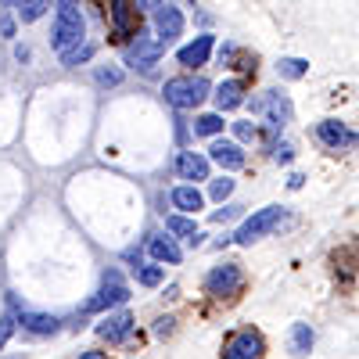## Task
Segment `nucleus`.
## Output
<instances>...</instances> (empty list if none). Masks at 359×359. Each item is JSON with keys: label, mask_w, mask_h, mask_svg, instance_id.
Here are the masks:
<instances>
[{"label": "nucleus", "mask_w": 359, "mask_h": 359, "mask_svg": "<svg viewBox=\"0 0 359 359\" xmlns=\"http://www.w3.org/2000/svg\"><path fill=\"white\" fill-rule=\"evenodd\" d=\"M86 36V22L79 15L76 4H57V15H54V29H50V47L57 54H65L72 47H79Z\"/></svg>", "instance_id": "f257e3e1"}, {"label": "nucleus", "mask_w": 359, "mask_h": 359, "mask_svg": "<svg viewBox=\"0 0 359 359\" xmlns=\"http://www.w3.org/2000/svg\"><path fill=\"white\" fill-rule=\"evenodd\" d=\"M165 101L172 108H198L205 97H208V83L201 76H180V79H169L165 83Z\"/></svg>", "instance_id": "f03ea898"}, {"label": "nucleus", "mask_w": 359, "mask_h": 359, "mask_svg": "<svg viewBox=\"0 0 359 359\" xmlns=\"http://www.w3.org/2000/svg\"><path fill=\"white\" fill-rule=\"evenodd\" d=\"M280 219H284V208H280V205H266V208H259L255 216H248V219L241 223V230L233 233V241H237V245H252V241H259V237H266Z\"/></svg>", "instance_id": "7ed1b4c3"}, {"label": "nucleus", "mask_w": 359, "mask_h": 359, "mask_svg": "<svg viewBox=\"0 0 359 359\" xmlns=\"http://www.w3.org/2000/svg\"><path fill=\"white\" fill-rule=\"evenodd\" d=\"M252 111L266 118L269 130H280L284 123H291V101L280 94V90H266L262 97H255L252 101Z\"/></svg>", "instance_id": "20e7f679"}, {"label": "nucleus", "mask_w": 359, "mask_h": 359, "mask_svg": "<svg viewBox=\"0 0 359 359\" xmlns=\"http://www.w3.org/2000/svg\"><path fill=\"white\" fill-rule=\"evenodd\" d=\"M262 348H266V341L255 327H241V331H233L223 341V359H259Z\"/></svg>", "instance_id": "39448f33"}, {"label": "nucleus", "mask_w": 359, "mask_h": 359, "mask_svg": "<svg viewBox=\"0 0 359 359\" xmlns=\"http://www.w3.org/2000/svg\"><path fill=\"white\" fill-rule=\"evenodd\" d=\"M241 284H245V273H241V266H233V262L216 266L212 273L205 277V291L212 298H230V294L241 291Z\"/></svg>", "instance_id": "423d86ee"}, {"label": "nucleus", "mask_w": 359, "mask_h": 359, "mask_svg": "<svg viewBox=\"0 0 359 359\" xmlns=\"http://www.w3.org/2000/svg\"><path fill=\"white\" fill-rule=\"evenodd\" d=\"M162 50H165V47H162L151 33H137V43L126 47V62H130L133 69H140V72H151V69L158 65Z\"/></svg>", "instance_id": "0eeeda50"}, {"label": "nucleus", "mask_w": 359, "mask_h": 359, "mask_svg": "<svg viewBox=\"0 0 359 359\" xmlns=\"http://www.w3.org/2000/svg\"><path fill=\"white\" fill-rule=\"evenodd\" d=\"M126 298H130V287L123 284V277H118V273H108L104 284H101V291L83 306V313H101V309H111V306H123Z\"/></svg>", "instance_id": "6e6552de"}, {"label": "nucleus", "mask_w": 359, "mask_h": 359, "mask_svg": "<svg viewBox=\"0 0 359 359\" xmlns=\"http://www.w3.org/2000/svg\"><path fill=\"white\" fill-rule=\"evenodd\" d=\"M316 137H320L323 147H331V151H348V147L359 144V133L348 130L345 123H338V118H323L316 126Z\"/></svg>", "instance_id": "1a4fd4ad"}, {"label": "nucleus", "mask_w": 359, "mask_h": 359, "mask_svg": "<svg viewBox=\"0 0 359 359\" xmlns=\"http://www.w3.org/2000/svg\"><path fill=\"white\" fill-rule=\"evenodd\" d=\"M151 18H155V40L162 47H169L180 33H184V15H180L176 8H169V4H162Z\"/></svg>", "instance_id": "9d476101"}, {"label": "nucleus", "mask_w": 359, "mask_h": 359, "mask_svg": "<svg viewBox=\"0 0 359 359\" xmlns=\"http://www.w3.org/2000/svg\"><path fill=\"white\" fill-rule=\"evenodd\" d=\"M133 331V316L130 313H108L101 323H97V334L104 341H126Z\"/></svg>", "instance_id": "9b49d317"}, {"label": "nucleus", "mask_w": 359, "mask_h": 359, "mask_svg": "<svg viewBox=\"0 0 359 359\" xmlns=\"http://www.w3.org/2000/svg\"><path fill=\"white\" fill-rule=\"evenodd\" d=\"M111 29H115V36H133V29H137V8H133V0H111Z\"/></svg>", "instance_id": "f8f14e48"}, {"label": "nucleus", "mask_w": 359, "mask_h": 359, "mask_svg": "<svg viewBox=\"0 0 359 359\" xmlns=\"http://www.w3.org/2000/svg\"><path fill=\"white\" fill-rule=\"evenodd\" d=\"M208 158H212L216 165H223V169H241L245 165V151L233 140H216L212 147H208Z\"/></svg>", "instance_id": "ddd939ff"}, {"label": "nucleus", "mask_w": 359, "mask_h": 359, "mask_svg": "<svg viewBox=\"0 0 359 359\" xmlns=\"http://www.w3.org/2000/svg\"><path fill=\"white\" fill-rule=\"evenodd\" d=\"M176 172H180V180H208V158H201V155H194V151H180L176 155Z\"/></svg>", "instance_id": "4468645a"}, {"label": "nucleus", "mask_w": 359, "mask_h": 359, "mask_svg": "<svg viewBox=\"0 0 359 359\" xmlns=\"http://www.w3.org/2000/svg\"><path fill=\"white\" fill-rule=\"evenodd\" d=\"M212 36H198L194 43H187V47H180V65H187V69H198V65H205L208 62V54H212Z\"/></svg>", "instance_id": "2eb2a0df"}, {"label": "nucleus", "mask_w": 359, "mask_h": 359, "mask_svg": "<svg viewBox=\"0 0 359 359\" xmlns=\"http://www.w3.org/2000/svg\"><path fill=\"white\" fill-rule=\"evenodd\" d=\"M18 323L33 334H54L57 331V316H47V313H33V309H18Z\"/></svg>", "instance_id": "dca6fc26"}, {"label": "nucleus", "mask_w": 359, "mask_h": 359, "mask_svg": "<svg viewBox=\"0 0 359 359\" xmlns=\"http://www.w3.org/2000/svg\"><path fill=\"white\" fill-rule=\"evenodd\" d=\"M216 108L219 111H230V108H237L245 101V83H237V79H226V83H219L216 86Z\"/></svg>", "instance_id": "f3484780"}, {"label": "nucleus", "mask_w": 359, "mask_h": 359, "mask_svg": "<svg viewBox=\"0 0 359 359\" xmlns=\"http://www.w3.org/2000/svg\"><path fill=\"white\" fill-rule=\"evenodd\" d=\"M147 248H151V255H155L158 262H169V266H176L180 259H184V252L176 248L172 237H151V245H147Z\"/></svg>", "instance_id": "a211bd4d"}, {"label": "nucleus", "mask_w": 359, "mask_h": 359, "mask_svg": "<svg viewBox=\"0 0 359 359\" xmlns=\"http://www.w3.org/2000/svg\"><path fill=\"white\" fill-rule=\"evenodd\" d=\"M287 348H291V355H306V352L313 348V331H309V323H294V327H291Z\"/></svg>", "instance_id": "6ab92c4d"}, {"label": "nucleus", "mask_w": 359, "mask_h": 359, "mask_svg": "<svg viewBox=\"0 0 359 359\" xmlns=\"http://www.w3.org/2000/svg\"><path fill=\"white\" fill-rule=\"evenodd\" d=\"M172 205L184 208V212H198L201 208V191L198 187H176L172 191Z\"/></svg>", "instance_id": "aec40b11"}, {"label": "nucleus", "mask_w": 359, "mask_h": 359, "mask_svg": "<svg viewBox=\"0 0 359 359\" xmlns=\"http://www.w3.org/2000/svg\"><path fill=\"white\" fill-rule=\"evenodd\" d=\"M165 230H169V233H180V237H187L191 245L201 241V233H198L194 219H184V216H169V219H165Z\"/></svg>", "instance_id": "412c9836"}, {"label": "nucleus", "mask_w": 359, "mask_h": 359, "mask_svg": "<svg viewBox=\"0 0 359 359\" xmlns=\"http://www.w3.org/2000/svg\"><path fill=\"white\" fill-rule=\"evenodd\" d=\"M219 130H223V115L219 111H208V115L194 118V133H201V137H216Z\"/></svg>", "instance_id": "4be33fe9"}, {"label": "nucleus", "mask_w": 359, "mask_h": 359, "mask_svg": "<svg viewBox=\"0 0 359 359\" xmlns=\"http://www.w3.org/2000/svg\"><path fill=\"white\" fill-rule=\"evenodd\" d=\"M277 72H280L284 79H302V76L309 72V62H302V57H280Z\"/></svg>", "instance_id": "5701e85b"}, {"label": "nucleus", "mask_w": 359, "mask_h": 359, "mask_svg": "<svg viewBox=\"0 0 359 359\" xmlns=\"http://www.w3.org/2000/svg\"><path fill=\"white\" fill-rule=\"evenodd\" d=\"M15 8H18V18H22V22H36V18L47 11V0H18Z\"/></svg>", "instance_id": "b1692460"}, {"label": "nucleus", "mask_w": 359, "mask_h": 359, "mask_svg": "<svg viewBox=\"0 0 359 359\" xmlns=\"http://www.w3.org/2000/svg\"><path fill=\"white\" fill-rule=\"evenodd\" d=\"M90 57H94V47H90V43H83V47H72V50H65L62 54V65H79V62H90Z\"/></svg>", "instance_id": "393cba45"}, {"label": "nucleus", "mask_w": 359, "mask_h": 359, "mask_svg": "<svg viewBox=\"0 0 359 359\" xmlns=\"http://www.w3.org/2000/svg\"><path fill=\"white\" fill-rule=\"evenodd\" d=\"M94 83L97 86H118V83H123V72H118V69H97Z\"/></svg>", "instance_id": "a878e982"}, {"label": "nucleus", "mask_w": 359, "mask_h": 359, "mask_svg": "<svg viewBox=\"0 0 359 359\" xmlns=\"http://www.w3.org/2000/svg\"><path fill=\"white\" fill-rule=\"evenodd\" d=\"M137 280H140L144 287H155V284H162V266H144L140 273H137Z\"/></svg>", "instance_id": "bb28decb"}, {"label": "nucleus", "mask_w": 359, "mask_h": 359, "mask_svg": "<svg viewBox=\"0 0 359 359\" xmlns=\"http://www.w3.org/2000/svg\"><path fill=\"white\" fill-rule=\"evenodd\" d=\"M230 194H233V180H230V176L212 180V198H216V201H223V198H230Z\"/></svg>", "instance_id": "cd10ccee"}, {"label": "nucleus", "mask_w": 359, "mask_h": 359, "mask_svg": "<svg viewBox=\"0 0 359 359\" xmlns=\"http://www.w3.org/2000/svg\"><path fill=\"white\" fill-rule=\"evenodd\" d=\"M11 334H15V316H11V313H4V316H0V348H4V345L11 341Z\"/></svg>", "instance_id": "c85d7f7f"}, {"label": "nucleus", "mask_w": 359, "mask_h": 359, "mask_svg": "<svg viewBox=\"0 0 359 359\" xmlns=\"http://www.w3.org/2000/svg\"><path fill=\"white\" fill-rule=\"evenodd\" d=\"M233 133H237V140H255V123H233Z\"/></svg>", "instance_id": "c756f323"}, {"label": "nucleus", "mask_w": 359, "mask_h": 359, "mask_svg": "<svg viewBox=\"0 0 359 359\" xmlns=\"http://www.w3.org/2000/svg\"><path fill=\"white\" fill-rule=\"evenodd\" d=\"M233 216H241V205H226L219 212H212V223H223V219H233Z\"/></svg>", "instance_id": "7c9ffc66"}, {"label": "nucleus", "mask_w": 359, "mask_h": 359, "mask_svg": "<svg viewBox=\"0 0 359 359\" xmlns=\"http://www.w3.org/2000/svg\"><path fill=\"white\" fill-rule=\"evenodd\" d=\"M133 4H140V11H144V15H155V11L162 8L158 0H133Z\"/></svg>", "instance_id": "2f4dec72"}, {"label": "nucleus", "mask_w": 359, "mask_h": 359, "mask_svg": "<svg viewBox=\"0 0 359 359\" xmlns=\"http://www.w3.org/2000/svg\"><path fill=\"white\" fill-rule=\"evenodd\" d=\"M155 334H162V338H165V334H172V320H169V316H162V320L155 323Z\"/></svg>", "instance_id": "473e14b6"}, {"label": "nucleus", "mask_w": 359, "mask_h": 359, "mask_svg": "<svg viewBox=\"0 0 359 359\" xmlns=\"http://www.w3.org/2000/svg\"><path fill=\"white\" fill-rule=\"evenodd\" d=\"M273 155H277V162H291V155H294V151H291V144H280Z\"/></svg>", "instance_id": "72a5a7b5"}, {"label": "nucleus", "mask_w": 359, "mask_h": 359, "mask_svg": "<svg viewBox=\"0 0 359 359\" xmlns=\"http://www.w3.org/2000/svg\"><path fill=\"white\" fill-rule=\"evenodd\" d=\"M0 33H4V36H15V22H11V18H0Z\"/></svg>", "instance_id": "f704fd0d"}, {"label": "nucleus", "mask_w": 359, "mask_h": 359, "mask_svg": "<svg viewBox=\"0 0 359 359\" xmlns=\"http://www.w3.org/2000/svg\"><path fill=\"white\" fill-rule=\"evenodd\" d=\"M79 359H104V352H86V355H79Z\"/></svg>", "instance_id": "c9c22d12"}, {"label": "nucleus", "mask_w": 359, "mask_h": 359, "mask_svg": "<svg viewBox=\"0 0 359 359\" xmlns=\"http://www.w3.org/2000/svg\"><path fill=\"white\" fill-rule=\"evenodd\" d=\"M0 4H11V8H15V4H18V0H0Z\"/></svg>", "instance_id": "e433bc0d"}, {"label": "nucleus", "mask_w": 359, "mask_h": 359, "mask_svg": "<svg viewBox=\"0 0 359 359\" xmlns=\"http://www.w3.org/2000/svg\"><path fill=\"white\" fill-rule=\"evenodd\" d=\"M57 4H76V0H57Z\"/></svg>", "instance_id": "4c0bfd02"}]
</instances>
